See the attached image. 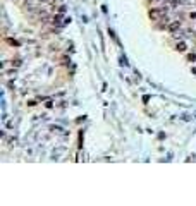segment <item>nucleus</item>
Here are the masks:
<instances>
[{
  "mask_svg": "<svg viewBox=\"0 0 196 206\" xmlns=\"http://www.w3.org/2000/svg\"><path fill=\"white\" fill-rule=\"evenodd\" d=\"M189 17H191V19H196V12H191V14H189Z\"/></svg>",
  "mask_w": 196,
  "mask_h": 206,
  "instance_id": "obj_7",
  "label": "nucleus"
},
{
  "mask_svg": "<svg viewBox=\"0 0 196 206\" xmlns=\"http://www.w3.org/2000/svg\"><path fill=\"white\" fill-rule=\"evenodd\" d=\"M176 50L177 52H186V50H188V45H186L184 41H179L176 45Z\"/></svg>",
  "mask_w": 196,
  "mask_h": 206,
  "instance_id": "obj_3",
  "label": "nucleus"
},
{
  "mask_svg": "<svg viewBox=\"0 0 196 206\" xmlns=\"http://www.w3.org/2000/svg\"><path fill=\"white\" fill-rule=\"evenodd\" d=\"M148 2H160V0H148Z\"/></svg>",
  "mask_w": 196,
  "mask_h": 206,
  "instance_id": "obj_8",
  "label": "nucleus"
},
{
  "mask_svg": "<svg viewBox=\"0 0 196 206\" xmlns=\"http://www.w3.org/2000/svg\"><path fill=\"white\" fill-rule=\"evenodd\" d=\"M167 10H169L167 7H165V9H152V10L148 12V16H150V19H152V21H158V19L163 16V14H167Z\"/></svg>",
  "mask_w": 196,
  "mask_h": 206,
  "instance_id": "obj_1",
  "label": "nucleus"
},
{
  "mask_svg": "<svg viewBox=\"0 0 196 206\" xmlns=\"http://www.w3.org/2000/svg\"><path fill=\"white\" fill-rule=\"evenodd\" d=\"M60 21H62V17H60V14H59V16L54 17V24H60Z\"/></svg>",
  "mask_w": 196,
  "mask_h": 206,
  "instance_id": "obj_4",
  "label": "nucleus"
},
{
  "mask_svg": "<svg viewBox=\"0 0 196 206\" xmlns=\"http://www.w3.org/2000/svg\"><path fill=\"white\" fill-rule=\"evenodd\" d=\"M167 29H169L170 33H177V31L181 29V21H172V22H169Z\"/></svg>",
  "mask_w": 196,
  "mask_h": 206,
  "instance_id": "obj_2",
  "label": "nucleus"
},
{
  "mask_svg": "<svg viewBox=\"0 0 196 206\" xmlns=\"http://www.w3.org/2000/svg\"><path fill=\"white\" fill-rule=\"evenodd\" d=\"M5 74L9 76V77H12V76L16 74V71H9V72H5Z\"/></svg>",
  "mask_w": 196,
  "mask_h": 206,
  "instance_id": "obj_6",
  "label": "nucleus"
},
{
  "mask_svg": "<svg viewBox=\"0 0 196 206\" xmlns=\"http://www.w3.org/2000/svg\"><path fill=\"white\" fill-rule=\"evenodd\" d=\"M188 60H191V62H193V60H196V55H195V53H191V55H188Z\"/></svg>",
  "mask_w": 196,
  "mask_h": 206,
  "instance_id": "obj_5",
  "label": "nucleus"
}]
</instances>
